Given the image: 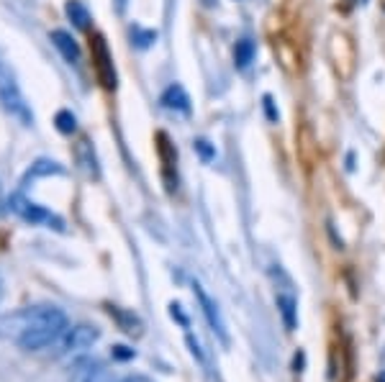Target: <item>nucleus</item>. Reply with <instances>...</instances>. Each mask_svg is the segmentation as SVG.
Listing matches in <instances>:
<instances>
[{"label": "nucleus", "mask_w": 385, "mask_h": 382, "mask_svg": "<svg viewBox=\"0 0 385 382\" xmlns=\"http://www.w3.org/2000/svg\"><path fill=\"white\" fill-rule=\"evenodd\" d=\"M67 382H113V377H111L106 362L93 359V357H82L80 362L72 364Z\"/></svg>", "instance_id": "nucleus-6"}, {"label": "nucleus", "mask_w": 385, "mask_h": 382, "mask_svg": "<svg viewBox=\"0 0 385 382\" xmlns=\"http://www.w3.org/2000/svg\"><path fill=\"white\" fill-rule=\"evenodd\" d=\"M52 44L57 47V51L65 57L67 64H77L80 62V47H77V41L72 39V34L67 31H52Z\"/></svg>", "instance_id": "nucleus-12"}, {"label": "nucleus", "mask_w": 385, "mask_h": 382, "mask_svg": "<svg viewBox=\"0 0 385 382\" xmlns=\"http://www.w3.org/2000/svg\"><path fill=\"white\" fill-rule=\"evenodd\" d=\"M100 339V329L90 324H69V329L57 339V344L49 349L59 362H80Z\"/></svg>", "instance_id": "nucleus-2"}, {"label": "nucleus", "mask_w": 385, "mask_h": 382, "mask_svg": "<svg viewBox=\"0 0 385 382\" xmlns=\"http://www.w3.org/2000/svg\"><path fill=\"white\" fill-rule=\"evenodd\" d=\"M8 208L21 218V221H26V224H31V226H49V228H54V231H65V221H62L57 213H52V211H47L44 206L29 200L23 193H13V195L8 198Z\"/></svg>", "instance_id": "nucleus-3"}, {"label": "nucleus", "mask_w": 385, "mask_h": 382, "mask_svg": "<svg viewBox=\"0 0 385 382\" xmlns=\"http://www.w3.org/2000/svg\"><path fill=\"white\" fill-rule=\"evenodd\" d=\"M3 298H6V283H3V277H0V303H3Z\"/></svg>", "instance_id": "nucleus-24"}, {"label": "nucleus", "mask_w": 385, "mask_h": 382, "mask_svg": "<svg viewBox=\"0 0 385 382\" xmlns=\"http://www.w3.org/2000/svg\"><path fill=\"white\" fill-rule=\"evenodd\" d=\"M360 3H367V0H360Z\"/></svg>", "instance_id": "nucleus-27"}, {"label": "nucleus", "mask_w": 385, "mask_h": 382, "mask_svg": "<svg viewBox=\"0 0 385 382\" xmlns=\"http://www.w3.org/2000/svg\"><path fill=\"white\" fill-rule=\"evenodd\" d=\"M252 62H254V44L250 39L236 41V47H234V64L239 69H247Z\"/></svg>", "instance_id": "nucleus-15"}, {"label": "nucleus", "mask_w": 385, "mask_h": 382, "mask_svg": "<svg viewBox=\"0 0 385 382\" xmlns=\"http://www.w3.org/2000/svg\"><path fill=\"white\" fill-rule=\"evenodd\" d=\"M65 13H67V19L75 23L77 29L85 31L90 26V10L80 3V0H67V5H65Z\"/></svg>", "instance_id": "nucleus-14"}, {"label": "nucleus", "mask_w": 385, "mask_h": 382, "mask_svg": "<svg viewBox=\"0 0 385 382\" xmlns=\"http://www.w3.org/2000/svg\"><path fill=\"white\" fill-rule=\"evenodd\" d=\"M275 300H278V311H280V315H283L285 329L293 331L296 324H298V303H296L293 290H290V287H280L278 293H275Z\"/></svg>", "instance_id": "nucleus-9"}, {"label": "nucleus", "mask_w": 385, "mask_h": 382, "mask_svg": "<svg viewBox=\"0 0 385 382\" xmlns=\"http://www.w3.org/2000/svg\"><path fill=\"white\" fill-rule=\"evenodd\" d=\"M195 152L201 154L203 162H213V159H216V149H213L206 139H195Z\"/></svg>", "instance_id": "nucleus-18"}, {"label": "nucleus", "mask_w": 385, "mask_h": 382, "mask_svg": "<svg viewBox=\"0 0 385 382\" xmlns=\"http://www.w3.org/2000/svg\"><path fill=\"white\" fill-rule=\"evenodd\" d=\"M126 8V0H118V10H124Z\"/></svg>", "instance_id": "nucleus-25"}, {"label": "nucleus", "mask_w": 385, "mask_h": 382, "mask_svg": "<svg viewBox=\"0 0 385 382\" xmlns=\"http://www.w3.org/2000/svg\"><path fill=\"white\" fill-rule=\"evenodd\" d=\"M54 123H57V128L62 131V134H75L77 128V118L69 113V110H59L57 116H54Z\"/></svg>", "instance_id": "nucleus-16"}, {"label": "nucleus", "mask_w": 385, "mask_h": 382, "mask_svg": "<svg viewBox=\"0 0 385 382\" xmlns=\"http://www.w3.org/2000/svg\"><path fill=\"white\" fill-rule=\"evenodd\" d=\"M157 154H160V162H162V175L167 180V187L173 190V185L177 182V175H175V165H177V149L170 141V136L160 131L157 134Z\"/></svg>", "instance_id": "nucleus-8"}, {"label": "nucleus", "mask_w": 385, "mask_h": 382, "mask_svg": "<svg viewBox=\"0 0 385 382\" xmlns=\"http://www.w3.org/2000/svg\"><path fill=\"white\" fill-rule=\"evenodd\" d=\"M0 100H3V106H6V110H8L13 118H19L23 126H31L34 123V113H31V108L26 106V100H23V95L19 93V88L13 85V80H6L3 85H0Z\"/></svg>", "instance_id": "nucleus-7"}, {"label": "nucleus", "mask_w": 385, "mask_h": 382, "mask_svg": "<svg viewBox=\"0 0 385 382\" xmlns=\"http://www.w3.org/2000/svg\"><path fill=\"white\" fill-rule=\"evenodd\" d=\"M90 59H93V69H96L98 82L106 90H116L118 77H116L113 57L108 49V41L103 39V34H93L90 36Z\"/></svg>", "instance_id": "nucleus-4"}, {"label": "nucleus", "mask_w": 385, "mask_h": 382, "mask_svg": "<svg viewBox=\"0 0 385 382\" xmlns=\"http://www.w3.org/2000/svg\"><path fill=\"white\" fill-rule=\"evenodd\" d=\"M262 106H265V113H267V118L272 121V123H275V121H278V110H275V103H272V98H270V95H265V98H262Z\"/></svg>", "instance_id": "nucleus-19"}, {"label": "nucleus", "mask_w": 385, "mask_h": 382, "mask_svg": "<svg viewBox=\"0 0 385 382\" xmlns=\"http://www.w3.org/2000/svg\"><path fill=\"white\" fill-rule=\"evenodd\" d=\"M377 382H385V370L380 374H377Z\"/></svg>", "instance_id": "nucleus-26"}, {"label": "nucleus", "mask_w": 385, "mask_h": 382, "mask_svg": "<svg viewBox=\"0 0 385 382\" xmlns=\"http://www.w3.org/2000/svg\"><path fill=\"white\" fill-rule=\"evenodd\" d=\"M6 211V195H3V187H0V213Z\"/></svg>", "instance_id": "nucleus-23"}, {"label": "nucleus", "mask_w": 385, "mask_h": 382, "mask_svg": "<svg viewBox=\"0 0 385 382\" xmlns=\"http://www.w3.org/2000/svg\"><path fill=\"white\" fill-rule=\"evenodd\" d=\"M160 103H162V108L173 110V113H183V116L190 113V98H188V93H185L183 85H170V88L162 93Z\"/></svg>", "instance_id": "nucleus-10"}, {"label": "nucleus", "mask_w": 385, "mask_h": 382, "mask_svg": "<svg viewBox=\"0 0 385 382\" xmlns=\"http://www.w3.org/2000/svg\"><path fill=\"white\" fill-rule=\"evenodd\" d=\"M116 382H154L152 377H146V374H129V377H121V380Z\"/></svg>", "instance_id": "nucleus-22"}, {"label": "nucleus", "mask_w": 385, "mask_h": 382, "mask_svg": "<svg viewBox=\"0 0 385 382\" xmlns=\"http://www.w3.org/2000/svg\"><path fill=\"white\" fill-rule=\"evenodd\" d=\"M69 329L67 313L59 305H26L0 315V339L19 346L21 352H44Z\"/></svg>", "instance_id": "nucleus-1"}, {"label": "nucleus", "mask_w": 385, "mask_h": 382, "mask_svg": "<svg viewBox=\"0 0 385 382\" xmlns=\"http://www.w3.org/2000/svg\"><path fill=\"white\" fill-rule=\"evenodd\" d=\"M192 293H195V300L201 305V313H203V318H206L208 329L216 333V339L221 344H229V329H226V321H223L221 311H219V303H216L211 295L203 290V285H198V283H192Z\"/></svg>", "instance_id": "nucleus-5"}, {"label": "nucleus", "mask_w": 385, "mask_h": 382, "mask_svg": "<svg viewBox=\"0 0 385 382\" xmlns=\"http://www.w3.org/2000/svg\"><path fill=\"white\" fill-rule=\"evenodd\" d=\"M62 172H65V167L59 165V162H52V159H36V162L31 165L29 172H26V177H23V185H29V182H34L36 177L62 175Z\"/></svg>", "instance_id": "nucleus-13"}, {"label": "nucleus", "mask_w": 385, "mask_h": 382, "mask_svg": "<svg viewBox=\"0 0 385 382\" xmlns=\"http://www.w3.org/2000/svg\"><path fill=\"white\" fill-rule=\"evenodd\" d=\"M108 313H111V318L118 324V329L124 333H129V336H139L142 329H144L139 315L131 313V311H124V308H118V305H108Z\"/></svg>", "instance_id": "nucleus-11"}, {"label": "nucleus", "mask_w": 385, "mask_h": 382, "mask_svg": "<svg viewBox=\"0 0 385 382\" xmlns=\"http://www.w3.org/2000/svg\"><path fill=\"white\" fill-rule=\"evenodd\" d=\"M113 357L116 359H134L136 352L134 349H129V346H113Z\"/></svg>", "instance_id": "nucleus-21"}, {"label": "nucleus", "mask_w": 385, "mask_h": 382, "mask_svg": "<svg viewBox=\"0 0 385 382\" xmlns=\"http://www.w3.org/2000/svg\"><path fill=\"white\" fill-rule=\"evenodd\" d=\"M170 315H173V318H177V321H180V324H183L185 329H188V315L183 313V305H180V303H173V305H170Z\"/></svg>", "instance_id": "nucleus-20"}, {"label": "nucleus", "mask_w": 385, "mask_h": 382, "mask_svg": "<svg viewBox=\"0 0 385 382\" xmlns=\"http://www.w3.org/2000/svg\"><path fill=\"white\" fill-rule=\"evenodd\" d=\"M131 39H134V44L139 49H146V47H152L154 41H157V31H144L136 26V29L131 31Z\"/></svg>", "instance_id": "nucleus-17"}]
</instances>
